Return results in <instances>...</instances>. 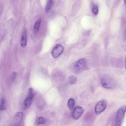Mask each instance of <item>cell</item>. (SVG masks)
Listing matches in <instances>:
<instances>
[{"label": "cell", "mask_w": 126, "mask_h": 126, "mask_svg": "<svg viewBox=\"0 0 126 126\" xmlns=\"http://www.w3.org/2000/svg\"><path fill=\"white\" fill-rule=\"evenodd\" d=\"M16 75V73L15 72H14L12 73L11 77V82H13L15 79Z\"/></svg>", "instance_id": "cell-17"}, {"label": "cell", "mask_w": 126, "mask_h": 126, "mask_svg": "<svg viewBox=\"0 0 126 126\" xmlns=\"http://www.w3.org/2000/svg\"><path fill=\"white\" fill-rule=\"evenodd\" d=\"M75 101L72 98L69 99L67 102V106L70 109L72 110L73 109L74 104Z\"/></svg>", "instance_id": "cell-13"}, {"label": "cell", "mask_w": 126, "mask_h": 126, "mask_svg": "<svg viewBox=\"0 0 126 126\" xmlns=\"http://www.w3.org/2000/svg\"><path fill=\"white\" fill-rule=\"evenodd\" d=\"M107 105V103L105 100L101 101L96 104L95 108V112L96 114H99L105 110Z\"/></svg>", "instance_id": "cell-5"}, {"label": "cell", "mask_w": 126, "mask_h": 126, "mask_svg": "<svg viewBox=\"0 0 126 126\" xmlns=\"http://www.w3.org/2000/svg\"><path fill=\"white\" fill-rule=\"evenodd\" d=\"M41 22V18H39L35 23L34 27V32L35 34L37 33L39 31Z\"/></svg>", "instance_id": "cell-10"}, {"label": "cell", "mask_w": 126, "mask_h": 126, "mask_svg": "<svg viewBox=\"0 0 126 126\" xmlns=\"http://www.w3.org/2000/svg\"><path fill=\"white\" fill-rule=\"evenodd\" d=\"M0 110L1 111H3L5 110L6 109V104L5 100L3 98H2L0 101Z\"/></svg>", "instance_id": "cell-12"}, {"label": "cell", "mask_w": 126, "mask_h": 126, "mask_svg": "<svg viewBox=\"0 0 126 126\" xmlns=\"http://www.w3.org/2000/svg\"><path fill=\"white\" fill-rule=\"evenodd\" d=\"M126 111V105L120 108L117 111L115 119V124L116 126L121 125Z\"/></svg>", "instance_id": "cell-3"}, {"label": "cell", "mask_w": 126, "mask_h": 126, "mask_svg": "<svg viewBox=\"0 0 126 126\" xmlns=\"http://www.w3.org/2000/svg\"><path fill=\"white\" fill-rule=\"evenodd\" d=\"M102 85L104 88L107 89H112L116 86L115 80L112 78L108 76H103L101 80Z\"/></svg>", "instance_id": "cell-2"}, {"label": "cell", "mask_w": 126, "mask_h": 126, "mask_svg": "<svg viewBox=\"0 0 126 126\" xmlns=\"http://www.w3.org/2000/svg\"><path fill=\"white\" fill-rule=\"evenodd\" d=\"M27 44V32L26 29L23 30L22 34L20 44L21 46L23 47H25Z\"/></svg>", "instance_id": "cell-9"}, {"label": "cell", "mask_w": 126, "mask_h": 126, "mask_svg": "<svg viewBox=\"0 0 126 126\" xmlns=\"http://www.w3.org/2000/svg\"><path fill=\"white\" fill-rule=\"evenodd\" d=\"M124 38L126 39V27L124 32Z\"/></svg>", "instance_id": "cell-18"}, {"label": "cell", "mask_w": 126, "mask_h": 126, "mask_svg": "<svg viewBox=\"0 0 126 126\" xmlns=\"http://www.w3.org/2000/svg\"><path fill=\"white\" fill-rule=\"evenodd\" d=\"M92 10L94 14L96 15H97L98 12V6L96 5L94 6L92 8Z\"/></svg>", "instance_id": "cell-16"}, {"label": "cell", "mask_w": 126, "mask_h": 126, "mask_svg": "<svg viewBox=\"0 0 126 126\" xmlns=\"http://www.w3.org/2000/svg\"><path fill=\"white\" fill-rule=\"evenodd\" d=\"M52 0H48L47 2L45 7V10L46 12H49L51 9L52 4Z\"/></svg>", "instance_id": "cell-14"}, {"label": "cell", "mask_w": 126, "mask_h": 126, "mask_svg": "<svg viewBox=\"0 0 126 126\" xmlns=\"http://www.w3.org/2000/svg\"><path fill=\"white\" fill-rule=\"evenodd\" d=\"M73 70L77 73L81 72L88 69L87 63L85 58H81L75 62L72 65Z\"/></svg>", "instance_id": "cell-1"}, {"label": "cell", "mask_w": 126, "mask_h": 126, "mask_svg": "<svg viewBox=\"0 0 126 126\" xmlns=\"http://www.w3.org/2000/svg\"><path fill=\"white\" fill-rule=\"evenodd\" d=\"M35 94L33 88L31 87L28 89L27 96L25 99L23 103V108L25 109L28 108L31 105Z\"/></svg>", "instance_id": "cell-4"}, {"label": "cell", "mask_w": 126, "mask_h": 126, "mask_svg": "<svg viewBox=\"0 0 126 126\" xmlns=\"http://www.w3.org/2000/svg\"><path fill=\"white\" fill-rule=\"evenodd\" d=\"M64 48L61 45L58 44L56 45L52 51V55L54 58L59 56L63 52Z\"/></svg>", "instance_id": "cell-6"}, {"label": "cell", "mask_w": 126, "mask_h": 126, "mask_svg": "<svg viewBox=\"0 0 126 126\" xmlns=\"http://www.w3.org/2000/svg\"><path fill=\"white\" fill-rule=\"evenodd\" d=\"M23 116V113L22 112H17L15 115L13 122V125L15 126H18L20 124Z\"/></svg>", "instance_id": "cell-8"}, {"label": "cell", "mask_w": 126, "mask_h": 126, "mask_svg": "<svg viewBox=\"0 0 126 126\" xmlns=\"http://www.w3.org/2000/svg\"><path fill=\"white\" fill-rule=\"evenodd\" d=\"M125 3L126 5V0H124Z\"/></svg>", "instance_id": "cell-20"}, {"label": "cell", "mask_w": 126, "mask_h": 126, "mask_svg": "<svg viewBox=\"0 0 126 126\" xmlns=\"http://www.w3.org/2000/svg\"><path fill=\"white\" fill-rule=\"evenodd\" d=\"M84 112V110L81 107L78 106L74 110L72 113V117L75 120H77L82 116Z\"/></svg>", "instance_id": "cell-7"}, {"label": "cell", "mask_w": 126, "mask_h": 126, "mask_svg": "<svg viewBox=\"0 0 126 126\" xmlns=\"http://www.w3.org/2000/svg\"><path fill=\"white\" fill-rule=\"evenodd\" d=\"M125 69H126V56L125 58Z\"/></svg>", "instance_id": "cell-19"}, {"label": "cell", "mask_w": 126, "mask_h": 126, "mask_svg": "<svg viewBox=\"0 0 126 126\" xmlns=\"http://www.w3.org/2000/svg\"><path fill=\"white\" fill-rule=\"evenodd\" d=\"M46 120L43 117H39L36 119L35 122L36 125H38L44 124Z\"/></svg>", "instance_id": "cell-11"}, {"label": "cell", "mask_w": 126, "mask_h": 126, "mask_svg": "<svg viewBox=\"0 0 126 126\" xmlns=\"http://www.w3.org/2000/svg\"><path fill=\"white\" fill-rule=\"evenodd\" d=\"M76 78L73 75L70 76L68 78L69 82L71 84H74L76 81Z\"/></svg>", "instance_id": "cell-15"}]
</instances>
